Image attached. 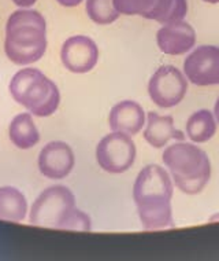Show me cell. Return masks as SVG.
<instances>
[{
    "mask_svg": "<svg viewBox=\"0 0 219 261\" xmlns=\"http://www.w3.org/2000/svg\"><path fill=\"white\" fill-rule=\"evenodd\" d=\"M171 198L173 183L165 168L152 164L140 172L133 186V199L144 230L174 227Z\"/></svg>",
    "mask_w": 219,
    "mask_h": 261,
    "instance_id": "obj_1",
    "label": "cell"
},
{
    "mask_svg": "<svg viewBox=\"0 0 219 261\" xmlns=\"http://www.w3.org/2000/svg\"><path fill=\"white\" fill-rule=\"evenodd\" d=\"M47 50V22L36 10H17L6 23L5 53L15 65L25 66L43 58Z\"/></svg>",
    "mask_w": 219,
    "mask_h": 261,
    "instance_id": "obj_2",
    "label": "cell"
},
{
    "mask_svg": "<svg viewBox=\"0 0 219 261\" xmlns=\"http://www.w3.org/2000/svg\"><path fill=\"white\" fill-rule=\"evenodd\" d=\"M30 223L60 230L90 231L92 221L85 212L77 209L76 197L66 186H52L37 197L30 209Z\"/></svg>",
    "mask_w": 219,
    "mask_h": 261,
    "instance_id": "obj_3",
    "label": "cell"
},
{
    "mask_svg": "<svg viewBox=\"0 0 219 261\" xmlns=\"http://www.w3.org/2000/svg\"><path fill=\"white\" fill-rule=\"evenodd\" d=\"M163 164L169 168L175 186L185 194H200L210 181V158L192 143L178 140L169 146L163 151Z\"/></svg>",
    "mask_w": 219,
    "mask_h": 261,
    "instance_id": "obj_4",
    "label": "cell"
},
{
    "mask_svg": "<svg viewBox=\"0 0 219 261\" xmlns=\"http://www.w3.org/2000/svg\"><path fill=\"white\" fill-rule=\"evenodd\" d=\"M10 94L18 105L36 117H48L56 112L60 92L54 81L35 68L15 73L10 83Z\"/></svg>",
    "mask_w": 219,
    "mask_h": 261,
    "instance_id": "obj_5",
    "label": "cell"
},
{
    "mask_svg": "<svg viewBox=\"0 0 219 261\" xmlns=\"http://www.w3.org/2000/svg\"><path fill=\"white\" fill-rule=\"evenodd\" d=\"M136 153V144L130 135L112 130L99 142L96 160L103 171L118 175L132 168Z\"/></svg>",
    "mask_w": 219,
    "mask_h": 261,
    "instance_id": "obj_6",
    "label": "cell"
},
{
    "mask_svg": "<svg viewBox=\"0 0 219 261\" xmlns=\"http://www.w3.org/2000/svg\"><path fill=\"white\" fill-rule=\"evenodd\" d=\"M188 91V81L182 72L165 65L153 73L148 83V94L153 103L162 109L174 108L182 102Z\"/></svg>",
    "mask_w": 219,
    "mask_h": 261,
    "instance_id": "obj_7",
    "label": "cell"
},
{
    "mask_svg": "<svg viewBox=\"0 0 219 261\" xmlns=\"http://www.w3.org/2000/svg\"><path fill=\"white\" fill-rule=\"evenodd\" d=\"M183 73L195 86L208 87L219 84V47H197L185 59Z\"/></svg>",
    "mask_w": 219,
    "mask_h": 261,
    "instance_id": "obj_8",
    "label": "cell"
},
{
    "mask_svg": "<svg viewBox=\"0 0 219 261\" xmlns=\"http://www.w3.org/2000/svg\"><path fill=\"white\" fill-rule=\"evenodd\" d=\"M60 58L69 72L78 74L88 73L98 63V44L90 37L82 35L69 37L62 45Z\"/></svg>",
    "mask_w": 219,
    "mask_h": 261,
    "instance_id": "obj_9",
    "label": "cell"
},
{
    "mask_svg": "<svg viewBox=\"0 0 219 261\" xmlns=\"http://www.w3.org/2000/svg\"><path fill=\"white\" fill-rule=\"evenodd\" d=\"M74 153L72 147L65 142H49L39 154V169L47 179L60 180L74 168Z\"/></svg>",
    "mask_w": 219,
    "mask_h": 261,
    "instance_id": "obj_10",
    "label": "cell"
},
{
    "mask_svg": "<svg viewBox=\"0 0 219 261\" xmlns=\"http://www.w3.org/2000/svg\"><path fill=\"white\" fill-rule=\"evenodd\" d=\"M159 50L167 55H182L196 44V32L186 21L166 23L157 32Z\"/></svg>",
    "mask_w": 219,
    "mask_h": 261,
    "instance_id": "obj_11",
    "label": "cell"
},
{
    "mask_svg": "<svg viewBox=\"0 0 219 261\" xmlns=\"http://www.w3.org/2000/svg\"><path fill=\"white\" fill-rule=\"evenodd\" d=\"M108 122L114 132L137 135L145 124V113L137 102L122 100L111 109Z\"/></svg>",
    "mask_w": 219,
    "mask_h": 261,
    "instance_id": "obj_12",
    "label": "cell"
},
{
    "mask_svg": "<svg viewBox=\"0 0 219 261\" xmlns=\"http://www.w3.org/2000/svg\"><path fill=\"white\" fill-rule=\"evenodd\" d=\"M144 139L155 149H162L170 140H185V135L175 128L171 116H159L158 113L149 112Z\"/></svg>",
    "mask_w": 219,
    "mask_h": 261,
    "instance_id": "obj_13",
    "label": "cell"
},
{
    "mask_svg": "<svg viewBox=\"0 0 219 261\" xmlns=\"http://www.w3.org/2000/svg\"><path fill=\"white\" fill-rule=\"evenodd\" d=\"M10 140L15 147L29 150L40 142V135L33 121L32 113H21L13 118L10 124Z\"/></svg>",
    "mask_w": 219,
    "mask_h": 261,
    "instance_id": "obj_14",
    "label": "cell"
},
{
    "mask_svg": "<svg viewBox=\"0 0 219 261\" xmlns=\"http://www.w3.org/2000/svg\"><path fill=\"white\" fill-rule=\"evenodd\" d=\"M27 213V202L25 195L18 189L6 186L0 189V220H25Z\"/></svg>",
    "mask_w": 219,
    "mask_h": 261,
    "instance_id": "obj_15",
    "label": "cell"
},
{
    "mask_svg": "<svg viewBox=\"0 0 219 261\" xmlns=\"http://www.w3.org/2000/svg\"><path fill=\"white\" fill-rule=\"evenodd\" d=\"M216 132V120L214 113L207 109L197 110L189 117L186 122V135L195 143H204L215 135Z\"/></svg>",
    "mask_w": 219,
    "mask_h": 261,
    "instance_id": "obj_16",
    "label": "cell"
},
{
    "mask_svg": "<svg viewBox=\"0 0 219 261\" xmlns=\"http://www.w3.org/2000/svg\"><path fill=\"white\" fill-rule=\"evenodd\" d=\"M165 0H112L114 7L123 15H140L145 19L158 21Z\"/></svg>",
    "mask_w": 219,
    "mask_h": 261,
    "instance_id": "obj_17",
    "label": "cell"
},
{
    "mask_svg": "<svg viewBox=\"0 0 219 261\" xmlns=\"http://www.w3.org/2000/svg\"><path fill=\"white\" fill-rule=\"evenodd\" d=\"M86 14L98 25H110L121 15L114 7L112 0H86Z\"/></svg>",
    "mask_w": 219,
    "mask_h": 261,
    "instance_id": "obj_18",
    "label": "cell"
},
{
    "mask_svg": "<svg viewBox=\"0 0 219 261\" xmlns=\"http://www.w3.org/2000/svg\"><path fill=\"white\" fill-rule=\"evenodd\" d=\"M56 2L63 7H76L80 3H82L84 0H56Z\"/></svg>",
    "mask_w": 219,
    "mask_h": 261,
    "instance_id": "obj_19",
    "label": "cell"
},
{
    "mask_svg": "<svg viewBox=\"0 0 219 261\" xmlns=\"http://www.w3.org/2000/svg\"><path fill=\"white\" fill-rule=\"evenodd\" d=\"M14 5H17L18 7H22V9H26V7H30L36 3L37 0H13Z\"/></svg>",
    "mask_w": 219,
    "mask_h": 261,
    "instance_id": "obj_20",
    "label": "cell"
},
{
    "mask_svg": "<svg viewBox=\"0 0 219 261\" xmlns=\"http://www.w3.org/2000/svg\"><path fill=\"white\" fill-rule=\"evenodd\" d=\"M214 114H215V120H216V124H219V98L216 99V102H215Z\"/></svg>",
    "mask_w": 219,
    "mask_h": 261,
    "instance_id": "obj_21",
    "label": "cell"
},
{
    "mask_svg": "<svg viewBox=\"0 0 219 261\" xmlns=\"http://www.w3.org/2000/svg\"><path fill=\"white\" fill-rule=\"evenodd\" d=\"M203 2H206V3H210V5H216V3H219V0H203Z\"/></svg>",
    "mask_w": 219,
    "mask_h": 261,
    "instance_id": "obj_22",
    "label": "cell"
}]
</instances>
